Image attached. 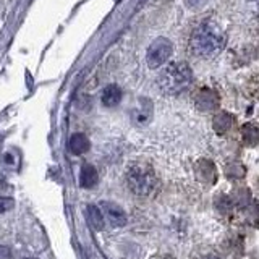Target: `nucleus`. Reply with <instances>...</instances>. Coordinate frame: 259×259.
Segmentation results:
<instances>
[{"mask_svg": "<svg viewBox=\"0 0 259 259\" xmlns=\"http://www.w3.org/2000/svg\"><path fill=\"white\" fill-rule=\"evenodd\" d=\"M28 259H34V257H28Z\"/></svg>", "mask_w": 259, "mask_h": 259, "instance_id": "obj_17", "label": "nucleus"}, {"mask_svg": "<svg viewBox=\"0 0 259 259\" xmlns=\"http://www.w3.org/2000/svg\"><path fill=\"white\" fill-rule=\"evenodd\" d=\"M68 146H70V151L73 152V154H84V152H88L89 151V140H88V136L86 135H83V133H75L71 138H70V143H68Z\"/></svg>", "mask_w": 259, "mask_h": 259, "instance_id": "obj_10", "label": "nucleus"}, {"mask_svg": "<svg viewBox=\"0 0 259 259\" xmlns=\"http://www.w3.org/2000/svg\"><path fill=\"white\" fill-rule=\"evenodd\" d=\"M225 46V34L215 21H202L194 28L190 47L199 59H212Z\"/></svg>", "mask_w": 259, "mask_h": 259, "instance_id": "obj_1", "label": "nucleus"}, {"mask_svg": "<svg viewBox=\"0 0 259 259\" xmlns=\"http://www.w3.org/2000/svg\"><path fill=\"white\" fill-rule=\"evenodd\" d=\"M99 182V175H97V170L91 164H84L81 167V174H79V185L83 188H93Z\"/></svg>", "mask_w": 259, "mask_h": 259, "instance_id": "obj_7", "label": "nucleus"}, {"mask_svg": "<svg viewBox=\"0 0 259 259\" xmlns=\"http://www.w3.org/2000/svg\"><path fill=\"white\" fill-rule=\"evenodd\" d=\"M172 52H174V47H172V42H170L168 39H165V37L156 39L149 46L148 55H146V60H148L149 68L156 70L160 67V65H164L170 59Z\"/></svg>", "mask_w": 259, "mask_h": 259, "instance_id": "obj_4", "label": "nucleus"}, {"mask_svg": "<svg viewBox=\"0 0 259 259\" xmlns=\"http://www.w3.org/2000/svg\"><path fill=\"white\" fill-rule=\"evenodd\" d=\"M202 259H219L217 256H206V257H202Z\"/></svg>", "mask_w": 259, "mask_h": 259, "instance_id": "obj_16", "label": "nucleus"}, {"mask_svg": "<svg viewBox=\"0 0 259 259\" xmlns=\"http://www.w3.org/2000/svg\"><path fill=\"white\" fill-rule=\"evenodd\" d=\"M0 259H12V249L8 246H0Z\"/></svg>", "mask_w": 259, "mask_h": 259, "instance_id": "obj_14", "label": "nucleus"}, {"mask_svg": "<svg viewBox=\"0 0 259 259\" xmlns=\"http://www.w3.org/2000/svg\"><path fill=\"white\" fill-rule=\"evenodd\" d=\"M193 73L185 62H174L159 75V86L165 94H178L191 84Z\"/></svg>", "mask_w": 259, "mask_h": 259, "instance_id": "obj_2", "label": "nucleus"}, {"mask_svg": "<svg viewBox=\"0 0 259 259\" xmlns=\"http://www.w3.org/2000/svg\"><path fill=\"white\" fill-rule=\"evenodd\" d=\"M13 199L12 198H0V214L7 212V210H10L13 207Z\"/></svg>", "mask_w": 259, "mask_h": 259, "instance_id": "obj_13", "label": "nucleus"}, {"mask_svg": "<svg viewBox=\"0 0 259 259\" xmlns=\"http://www.w3.org/2000/svg\"><path fill=\"white\" fill-rule=\"evenodd\" d=\"M152 259H172L170 256H157V257H152Z\"/></svg>", "mask_w": 259, "mask_h": 259, "instance_id": "obj_15", "label": "nucleus"}, {"mask_svg": "<svg viewBox=\"0 0 259 259\" xmlns=\"http://www.w3.org/2000/svg\"><path fill=\"white\" fill-rule=\"evenodd\" d=\"M86 212H88L89 224H91L96 230H102L104 229V215L101 212V209L97 206H88Z\"/></svg>", "mask_w": 259, "mask_h": 259, "instance_id": "obj_11", "label": "nucleus"}, {"mask_svg": "<svg viewBox=\"0 0 259 259\" xmlns=\"http://www.w3.org/2000/svg\"><path fill=\"white\" fill-rule=\"evenodd\" d=\"M233 125V117L229 112H219L212 120V126L217 135H225Z\"/></svg>", "mask_w": 259, "mask_h": 259, "instance_id": "obj_8", "label": "nucleus"}, {"mask_svg": "<svg viewBox=\"0 0 259 259\" xmlns=\"http://www.w3.org/2000/svg\"><path fill=\"white\" fill-rule=\"evenodd\" d=\"M243 136H245V141H248L249 144H256V141H257V130H256V126L248 123L245 128H243Z\"/></svg>", "mask_w": 259, "mask_h": 259, "instance_id": "obj_12", "label": "nucleus"}, {"mask_svg": "<svg viewBox=\"0 0 259 259\" xmlns=\"http://www.w3.org/2000/svg\"><path fill=\"white\" fill-rule=\"evenodd\" d=\"M194 102H196V107L201 112H210L219 107V96L212 89L204 88V89H201V91H198Z\"/></svg>", "mask_w": 259, "mask_h": 259, "instance_id": "obj_6", "label": "nucleus"}, {"mask_svg": "<svg viewBox=\"0 0 259 259\" xmlns=\"http://www.w3.org/2000/svg\"><path fill=\"white\" fill-rule=\"evenodd\" d=\"M126 185L132 193L136 196L148 198L157 190L159 180L156 172L146 164H135L128 168L126 172Z\"/></svg>", "mask_w": 259, "mask_h": 259, "instance_id": "obj_3", "label": "nucleus"}, {"mask_svg": "<svg viewBox=\"0 0 259 259\" xmlns=\"http://www.w3.org/2000/svg\"><path fill=\"white\" fill-rule=\"evenodd\" d=\"M101 212L104 215V219H107V221L112 224V225H115V227H123L126 224V214H125V210L121 209L120 206L117 204H113V202H102L101 204Z\"/></svg>", "mask_w": 259, "mask_h": 259, "instance_id": "obj_5", "label": "nucleus"}, {"mask_svg": "<svg viewBox=\"0 0 259 259\" xmlns=\"http://www.w3.org/2000/svg\"><path fill=\"white\" fill-rule=\"evenodd\" d=\"M101 101L105 107H113V105H117L121 101V89L115 84H109L102 91Z\"/></svg>", "mask_w": 259, "mask_h": 259, "instance_id": "obj_9", "label": "nucleus"}]
</instances>
